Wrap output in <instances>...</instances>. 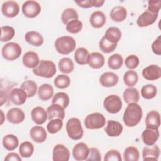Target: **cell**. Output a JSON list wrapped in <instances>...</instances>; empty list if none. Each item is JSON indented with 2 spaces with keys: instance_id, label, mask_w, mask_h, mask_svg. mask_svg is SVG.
Returning <instances> with one entry per match:
<instances>
[{
  "instance_id": "obj_40",
  "label": "cell",
  "mask_w": 161,
  "mask_h": 161,
  "mask_svg": "<svg viewBox=\"0 0 161 161\" xmlns=\"http://www.w3.org/2000/svg\"><path fill=\"white\" fill-rule=\"evenodd\" d=\"M123 64V59L121 55L115 53L109 57L108 64L110 69L113 70H118L120 69Z\"/></svg>"
},
{
  "instance_id": "obj_32",
  "label": "cell",
  "mask_w": 161,
  "mask_h": 161,
  "mask_svg": "<svg viewBox=\"0 0 161 161\" xmlns=\"http://www.w3.org/2000/svg\"><path fill=\"white\" fill-rule=\"evenodd\" d=\"M104 36L109 42L113 43H118L121 38V31L117 27H110L107 29Z\"/></svg>"
},
{
  "instance_id": "obj_46",
  "label": "cell",
  "mask_w": 161,
  "mask_h": 161,
  "mask_svg": "<svg viewBox=\"0 0 161 161\" xmlns=\"http://www.w3.org/2000/svg\"><path fill=\"white\" fill-rule=\"evenodd\" d=\"M70 84V79L68 75L60 74L57 75L54 80V85L58 89L67 88Z\"/></svg>"
},
{
  "instance_id": "obj_55",
  "label": "cell",
  "mask_w": 161,
  "mask_h": 161,
  "mask_svg": "<svg viewBox=\"0 0 161 161\" xmlns=\"http://www.w3.org/2000/svg\"><path fill=\"white\" fill-rule=\"evenodd\" d=\"M1 118H2V119H1V125H2L3 123V121H4V119H3V118H4V113L3 112L2 110H1Z\"/></svg>"
},
{
  "instance_id": "obj_22",
  "label": "cell",
  "mask_w": 161,
  "mask_h": 161,
  "mask_svg": "<svg viewBox=\"0 0 161 161\" xmlns=\"http://www.w3.org/2000/svg\"><path fill=\"white\" fill-rule=\"evenodd\" d=\"M23 65L28 68H35L40 63L38 54L33 51H29L25 53L22 58Z\"/></svg>"
},
{
  "instance_id": "obj_49",
  "label": "cell",
  "mask_w": 161,
  "mask_h": 161,
  "mask_svg": "<svg viewBox=\"0 0 161 161\" xmlns=\"http://www.w3.org/2000/svg\"><path fill=\"white\" fill-rule=\"evenodd\" d=\"M139 64V58L135 55H128L125 60V64L126 67L130 69H134L136 68L138 66Z\"/></svg>"
},
{
  "instance_id": "obj_54",
  "label": "cell",
  "mask_w": 161,
  "mask_h": 161,
  "mask_svg": "<svg viewBox=\"0 0 161 161\" xmlns=\"http://www.w3.org/2000/svg\"><path fill=\"white\" fill-rule=\"evenodd\" d=\"M21 161V158L16 152H11L8 153L4 158V161Z\"/></svg>"
},
{
  "instance_id": "obj_27",
  "label": "cell",
  "mask_w": 161,
  "mask_h": 161,
  "mask_svg": "<svg viewBox=\"0 0 161 161\" xmlns=\"http://www.w3.org/2000/svg\"><path fill=\"white\" fill-rule=\"evenodd\" d=\"M25 39L27 43L35 47L41 46L43 43V38L42 35L35 31L27 32L25 34Z\"/></svg>"
},
{
  "instance_id": "obj_26",
  "label": "cell",
  "mask_w": 161,
  "mask_h": 161,
  "mask_svg": "<svg viewBox=\"0 0 161 161\" xmlns=\"http://www.w3.org/2000/svg\"><path fill=\"white\" fill-rule=\"evenodd\" d=\"M126 16L127 11L126 8L122 6H116L110 11V18L115 22L123 21L126 18Z\"/></svg>"
},
{
  "instance_id": "obj_38",
  "label": "cell",
  "mask_w": 161,
  "mask_h": 161,
  "mask_svg": "<svg viewBox=\"0 0 161 161\" xmlns=\"http://www.w3.org/2000/svg\"><path fill=\"white\" fill-rule=\"evenodd\" d=\"M79 15L77 11L74 8H67L62 13L61 20L62 23L67 25L69 21L74 19H78Z\"/></svg>"
},
{
  "instance_id": "obj_2",
  "label": "cell",
  "mask_w": 161,
  "mask_h": 161,
  "mask_svg": "<svg viewBox=\"0 0 161 161\" xmlns=\"http://www.w3.org/2000/svg\"><path fill=\"white\" fill-rule=\"evenodd\" d=\"M57 72L55 64L50 60H42L37 67L33 69V73L38 77L51 78Z\"/></svg>"
},
{
  "instance_id": "obj_8",
  "label": "cell",
  "mask_w": 161,
  "mask_h": 161,
  "mask_svg": "<svg viewBox=\"0 0 161 161\" xmlns=\"http://www.w3.org/2000/svg\"><path fill=\"white\" fill-rule=\"evenodd\" d=\"M22 13L23 14L30 18L37 16L41 11V6L40 4L35 1H26L22 5Z\"/></svg>"
},
{
  "instance_id": "obj_50",
  "label": "cell",
  "mask_w": 161,
  "mask_h": 161,
  "mask_svg": "<svg viewBox=\"0 0 161 161\" xmlns=\"http://www.w3.org/2000/svg\"><path fill=\"white\" fill-rule=\"evenodd\" d=\"M104 161H121L120 153L116 150H111L106 153L104 158Z\"/></svg>"
},
{
  "instance_id": "obj_7",
  "label": "cell",
  "mask_w": 161,
  "mask_h": 161,
  "mask_svg": "<svg viewBox=\"0 0 161 161\" xmlns=\"http://www.w3.org/2000/svg\"><path fill=\"white\" fill-rule=\"evenodd\" d=\"M122 101L121 98L115 94L107 96L103 103V106L106 111L109 113L116 114L119 112L122 108Z\"/></svg>"
},
{
  "instance_id": "obj_15",
  "label": "cell",
  "mask_w": 161,
  "mask_h": 161,
  "mask_svg": "<svg viewBox=\"0 0 161 161\" xmlns=\"http://www.w3.org/2000/svg\"><path fill=\"white\" fill-rule=\"evenodd\" d=\"M147 128L157 130L160 125V115L157 111H151L148 113L145 118Z\"/></svg>"
},
{
  "instance_id": "obj_42",
  "label": "cell",
  "mask_w": 161,
  "mask_h": 161,
  "mask_svg": "<svg viewBox=\"0 0 161 161\" xmlns=\"http://www.w3.org/2000/svg\"><path fill=\"white\" fill-rule=\"evenodd\" d=\"M138 80V74L134 70H128L124 74L123 81L126 86L133 87L136 84Z\"/></svg>"
},
{
  "instance_id": "obj_17",
  "label": "cell",
  "mask_w": 161,
  "mask_h": 161,
  "mask_svg": "<svg viewBox=\"0 0 161 161\" xmlns=\"http://www.w3.org/2000/svg\"><path fill=\"white\" fill-rule=\"evenodd\" d=\"M123 130V128L122 125L119 121L114 120H108L107 125L104 129L106 134L111 137L119 136L121 134Z\"/></svg>"
},
{
  "instance_id": "obj_39",
  "label": "cell",
  "mask_w": 161,
  "mask_h": 161,
  "mask_svg": "<svg viewBox=\"0 0 161 161\" xmlns=\"http://www.w3.org/2000/svg\"><path fill=\"white\" fill-rule=\"evenodd\" d=\"M33 152L34 147L31 142L26 141L20 144V146L19 147V152L22 157H30L33 155Z\"/></svg>"
},
{
  "instance_id": "obj_23",
  "label": "cell",
  "mask_w": 161,
  "mask_h": 161,
  "mask_svg": "<svg viewBox=\"0 0 161 161\" xmlns=\"http://www.w3.org/2000/svg\"><path fill=\"white\" fill-rule=\"evenodd\" d=\"M65 109L57 104H52L47 109L48 119L50 121L52 119L59 118L63 119L65 117Z\"/></svg>"
},
{
  "instance_id": "obj_36",
  "label": "cell",
  "mask_w": 161,
  "mask_h": 161,
  "mask_svg": "<svg viewBox=\"0 0 161 161\" xmlns=\"http://www.w3.org/2000/svg\"><path fill=\"white\" fill-rule=\"evenodd\" d=\"M21 89L25 91L28 97L30 98L36 94L37 91V84L33 80H28L23 82L21 84Z\"/></svg>"
},
{
  "instance_id": "obj_14",
  "label": "cell",
  "mask_w": 161,
  "mask_h": 161,
  "mask_svg": "<svg viewBox=\"0 0 161 161\" xmlns=\"http://www.w3.org/2000/svg\"><path fill=\"white\" fill-rule=\"evenodd\" d=\"M28 96L25 91L21 88L13 89L9 94V98L10 101L15 105L19 106L23 104Z\"/></svg>"
},
{
  "instance_id": "obj_13",
  "label": "cell",
  "mask_w": 161,
  "mask_h": 161,
  "mask_svg": "<svg viewBox=\"0 0 161 161\" xmlns=\"http://www.w3.org/2000/svg\"><path fill=\"white\" fill-rule=\"evenodd\" d=\"M142 76L148 80H155L161 77V68L157 65H150L143 69Z\"/></svg>"
},
{
  "instance_id": "obj_28",
  "label": "cell",
  "mask_w": 161,
  "mask_h": 161,
  "mask_svg": "<svg viewBox=\"0 0 161 161\" xmlns=\"http://www.w3.org/2000/svg\"><path fill=\"white\" fill-rule=\"evenodd\" d=\"M104 56L99 52H92L89 54V65L93 69H100L104 65Z\"/></svg>"
},
{
  "instance_id": "obj_11",
  "label": "cell",
  "mask_w": 161,
  "mask_h": 161,
  "mask_svg": "<svg viewBox=\"0 0 161 161\" xmlns=\"http://www.w3.org/2000/svg\"><path fill=\"white\" fill-rule=\"evenodd\" d=\"M2 13L8 18H14L19 12L18 4L13 1H8L3 3L1 6Z\"/></svg>"
},
{
  "instance_id": "obj_37",
  "label": "cell",
  "mask_w": 161,
  "mask_h": 161,
  "mask_svg": "<svg viewBox=\"0 0 161 161\" xmlns=\"http://www.w3.org/2000/svg\"><path fill=\"white\" fill-rule=\"evenodd\" d=\"M140 157V153L135 147L130 146L127 147L123 153V160L125 161H138Z\"/></svg>"
},
{
  "instance_id": "obj_45",
  "label": "cell",
  "mask_w": 161,
  "mask_h": 161,
  "mask_svg": "<svg viewBox=\"0 0 161 161\" xmlns=\"http://www.w3.org/2000/svg\"><path fill=\"white\" fill-rule=\"evenodd\" d=\"M99 47L103 52L109 53L116 48L117 43H113L109 42L104 36H103L99 41Z\"/></svg>"
},
{
  "instance_id": "obj_18",
  "label": "cell",
  "mask_w": 161,
  "mask_h": 161,
  "mask_svg": "<svg viewBox=\"0 0 161 161\" xmlns=\"http://www.w3.org/2000/svg\"><path fill=\"white\" fill-rule=\"evenodd\" d=\"M159 131L158 130H152L149 128H146L143 130L142 134V138L143 143L148 146L153 145L155 143L159 138Z\"/></svg>"
},
{
  "instance_id": "obj_33",
  "label": "cell",
  "mask_w": 161,
  "mask_h": 161,
  "mask_svg": "<svg viewBox=\"0 0 161 161\" xmlns=\"http://www.w3.org/2000/svg\"><path fill=\"white\" fill-rule=\"evenodd\" d=\"M2 143L4 147L9 151L14 150L19 145L18 138L12 134H8L4 136Z\"/></svg>"
},
{
  "instance_id": "obj_4",
  "label": "cell",
  "mask_w": 161,
  "mask_h": 161,
  "mask_svg": "<svg viewBox=\"0 0 161 161\" xmlns=\"http://www.w3.org/2000/svg\"><path fill=\"white\" fill-rule=\"evenodd\" d=\"M66 131L69 137L74 140H80L84 134L80 121L77 118H72L67 121Z\"/></svg>"
},
{
  "instance_id": "obj_10",
  "label": "cell",
  "mask_w": 161,
  "mask_h": 161,
  "mask_svg": "<svg viewBox=\"0 0 161 161\" xmlns=\"http://www.w3.org/2000/svg\"><path fill=\"white\" fill-rule=\"evenodd\" d=\"M70 158L69 149L62 144L56 145L52 152V159L53 161H68Z\"/></svg>"
},
{
  "instance_id": "obj_16",
  "label": "cell",
  "mask_w": 161,
  "mask_h": 161,
  "mask_svg": "<svg viewBox=\"0 0 161 161\" xmlns=\"http://www.w3.org/2000/svg\"><path fill=\"white\" fill-rule=\"evenodd\" d=\"M25 118L24 112L18 108H13L6 113L8 121L13 124H19L22 123Z\"/></svg>"
},
{
  "instance_id": "obj_53",
  "label": "cell",
  "mask_w": 161,
  "mask_h": 161,
  "mask_svg": "<svg viewBox=\"0 0 161 161\" xmlns=\"http://www.w3.org/2000/svg\"><path fill=\"white\" fill-rule=\"evenodd\" d=\"M152 50L153 52L157 55H161V36H158L157 38L152 44Z\"/></svg>"
},
{
  "instance_id": "obj_29",
  "label": "cell",
  "mask_w": 161,
  "mask_h": 161,
  "mask_svg": "<svg viewBox=\"0 0 161 161\" xmlns=\"http://www.w3.org/2000/svg\"><path fill=\"white\" fill-rule=\"evenodd\" d=\"M123 99L124 101L127 103H137L140 99V94L138 91L134 87H128L123 92Z\"/></svg>"
},
{
  "instance_id": "obj_5",
  "label": "cell",
  "mask_w": 161,
  "mask_h": 161,
  "mask_svg": "<svg viewBox=\"0 0 161 161\" xmlns=\"http://www.w3.org/2000/svg\"><path fill=\"white\" fill-rule=\"evenodd\" d=\"M22 52L21 46L15 42H9L5 44L1 49L3 57L9 61L14 60L19 57Z\"/></svg>"
},
{
  "instance_id": "obj_48",
  "label": "cell",
  "mask_w": 161,
  "mask_h": 161,
  "mask_svg": "<svg viewBox=\"0 0 161 161\" xmlns=\"http://www.w3.org/2000/svg\"><path fill=\"white\" fill-rule=\"evenodd\" d=\"M83 24L79 19H74L69 21L66 25V30L72 34H75L80 31L82 29Z\"/></svg>"
},
{
  "instance_id": "obj_21",
  "label": "cell",
  "mask_w": 161,
  "mask_h": 161,
  "mask_svg": "<svg viewBox=\"0 0 161 161\" xmlns=\"http://www.w3.org/2000/svg\"><path fill=\"white\" fill-rule=\"evenodd\" d=\"M30 136L35 142L41 143L45 141L47 137V134L43 127L35 126L30 130Z\"/></svg>"
},
{
  "instance_id": "obj_47",
  "label": "cell",
  "mask_w": 161,
  "mask_h": 161,
  "mask_svg": "<svg viewBox=\"0 0 161 161\" xmlns=\"http://www.w3.org/2000/svg\"><path fill=\"white\" fill-rule=\"evenodd\" d=\"M75 3L82 8H89L91 7H101L104 3V0H86V1H75Z\"/></svg>"
},
{
  "instance_id": "obj_1",
  "label": "cell",
  "mask_w": 161,
  "mask_h": 161,
  "mask_svg": "<svg viewBox=\"0 0 161 161\" xmlns=\"http://www.w3.org/2000/svg\"><path fill=\"white\" fill-rule=\"evenodd\" d=\"M143 116L142 109L141 106L136 103L128 104L123 113V119L128 127H133L137 125Z\"/></svg>"
},
{
  "instance_id": "obj_19",
  "label": "cell",
  "mask_w": 161,
  "mask_h": 161,
  "mask_svg": "<svg viewBox=\"0 0 161 161\" xmlns=\"http://www.w3.org/2000/svg\"><path fill=\"white\" fill-rule=\"evenodd\" d=\"M160 156V148L157 145H153L143 148L142 157L144 161L155 160L157 161Z\"/></svg>"
},
{
  "instance_id": "obj_24",
  "label": "cell",
  "mask_w": 161,
  "mask_h": 161,
  "mask_svg": "<svg viewBox=\"0 0 161 161\" xmlns=\"http://www.w3.org/2000/svg\"><path fill=\"white\" fill-rule=\"evenodd\" d=\"M31 116L33 121L37 125L43 124L48 119L47 111L41 106L34 108L31 112Z\"/></svg>"
},
{
  "instance_id": "obj_31",
  "label": "cell",
  "mask_w": 161,
  "mask_h": 161,
  "mask_svg": "<svg viewBox=\"0 0 161 161\" xmlns=\"http://www.w3.org/2000/svg\"><path fill=\"white\" fill-rule=\"evenodd\" d=\"M53 94V87L49 84H43L38 90V97L44 101L49 100Z\"/></svg>"
},
{
  "instance_id": "obj_43",
  "label": "cell",
  "mask_w": 161,
  "mask_h": 161,
  "mask_svg": "<svg viewBox=\"0 0 161 161\" xmlns=\"http://www.w3.org/2000/svg\"><path fill=\"white\" fill-rule=\"evenodd\" d=\"M63 126L62 119L59 118H55L50 120L47 125V131L51 134H55L58 132Z\"/></svg>"
},
{
  "instance_id": "obj_35",
  "label": "cell",
  "mask_w": 161,
  "mask_h": 161,
  "mask_svg": "<svg viewBox=\"0 0 161 161\" xmlns=\"http://www.w3.org/2000/svg\"><path fill=\"white\" fill-rule=\"evenodd\" d=\"M69 97L67 94L63 92H59L55 94L53 96L52 104H57L62 106L64 109H65L69 104Z\"/></svg>"
},
{
  "instance_id": "obj_25",
  "label": "cell",
  "mask_w": 161,
  "mask_h": 161,
  "mask_svg": "<svg viewBox=\"0 0 161 161\" xmlns=\"http://www.w3.org/2000/svg\"><path fill=\"white\" fill-rule=\"evenodd\" d=\"M106 21V16L104 13L101 11H96L93 12L89 18V23L91 25L95 28H100L103 27Z\"/></svg>"
},
{
  "instance_id": "obj_41",
  "label": "cell",
  "mask_w": 161,
  "mask_h": 161,
  "mask_svg": "<svg viewBox=\"0 0 161 161\" xmlns=\"http://www.w3.org/2000/svg\"><path fill=\"white\" fill-rule=\"evenodd\" d=\"M157 87L153 84H146L141 89V96L145 99H151L157 94Z\"/></svg>"
},
{
  "instance_id": "obj_34",
  "label": "cell",
  "mask_w": 161,
  "mask_h": 161,
  "mask_svg": "<svg viewBox=\"0 0 161 161\" xmlns=\"http://www.w3.org/2000/svg\"><path fill=\"white\" fill-rule=\"evenodd\" d=\"M58 66L60 71L66 74L71 73L74 69L73 61L68 57H64L61 58L58 62Z\"/></svg>"
},
{
  "instance_id": "obj_44",
  "label": "cell",
  "mask_w": 161,
  "mask_h": 161,
  "mask_svg": "<svg viewBox=\"0 0 161 161\" xmlns=\"http://www.w3.org/2000/svg\"><path fill=\"white\" fill-rule=\"evenodd\" d=\"M15 34L14 29L9 26H4L1 27L0 40L3 42H8L11 40Z\"/></svg>"
},
{
  "instance_id": "obj_20",
  "label": "cell",
  "mask_w": 161,
  "mask_h": 161,
  "mask_svg": "<svg viewBox=\"0 0 161 161\" xmlns=\"http://www.w3.org/2000/svg\"><path fill=\"white\" fill-rule=\"evenodd\" d=\"M99 82L103 87H111L116 86L118 82V75L111 72L103 73L99 77Z\"/></svg>"
},
{
  "instance_id": "obj_52",
  "label": "cell",
  "mask_w": 161,
  "mask_h": 161,
  "mask_svg": "<svg viewBox=\"0 0 161 161\" xmlns=\"http://www.w3.org/2000/svg\"><path fill=\"white\" fill-rule=\"evenodd\" d=\"M161 1L150 0L148 3V10L153 13H158L160 9Z\"/></svg>"
},
{
  "instance_id": "obj_12",
  "label": "cell",
  "mask_w": 161,
  "mask_h": 161,
  "mask_svg": "<svg viewBox=\"0 0 161 161\" xmlns=\"http://www.w3.org/2000/svg\"><path fill=\"white\" fill-rule=\"evenodd\" d=\"M89 149L87 145L83 143L80 142L77 143L72 149V155L75 160L77 161L86 160Z\"/></svg>"
},
{
  "instance_id": "obj_51",
  "label": "cell",
  "mask_w": 161,
  "mask_h": 161,
  "mask_svg": "<svg viewBox=\"0 0 161 161\" xmlns=\"http://www.w3.org/2000/svg\"><path fill=\"white\" fill-rule=\"evenodd\" d=\"M86 160H101V157L99 150L96 148H91L89 151L88 157Z\"/></svg>"
},
{
  "instance_id": "obj_9",
  "label": "cell",
  "mask_w": 161,
  "mask_h": 161,
  "mask_svg": "<svg viewBox=\"0 0 161 161\" xmlns=\"http://www.w3.org/2000/svg\"><path fill=\"white\" fill-rule=\"evenodd\" d=\"M158 15V13H153L147 9L138 16L136 23L139 27L148 26L155 22Z\"/></svg>"
},
{
  "instance_id": "obj_6",
  "label": "cell",
  "mask_w": 161,
  "mask_h": 161,
  "mask_svg": "<svg viewBox=\"0 0 161 161\" xmlns=\"http://www.w3.org/2000/svg\"><path fill=\"white\" fill-rule=\"evenodd\" d=\"M106 123V119L103 114L96 112L88 114L84 119V126L87 129L95 130L103 128Z\"/></svg>"
},
{
  "instance_id": "obj_30",
  "label": "cell",
  "mask_w": 161,
  "mask_h": 161,
  "mask_svg": "<svg viewBox=\"0 0 161 161\" xmlns=\"http://www.w3.org/2000/svg\"><path fill=\"white\" fill-rule=\"evenodd\" d=\"M89 52L85 48H79L74 52V60L79 65L87 64L89 63Z\"/></svg>"
},
{
  "instance_id": "obj_3",
  "label": "cell",
  "mask_w": 161,
  "mask_h": 161,
  "mask_svg": "<svg viewBox=\"0 0 161 161\" xmlns=\"http://www.w3.org/2000/svg\"><path fill=\"white\" fill-rule=\"evenodd\" d=\"M55 47L59 53L67 55L75 50L76 42L71 36H63L57 38L55 42Z\"/></svg>"
}]
</instances>
